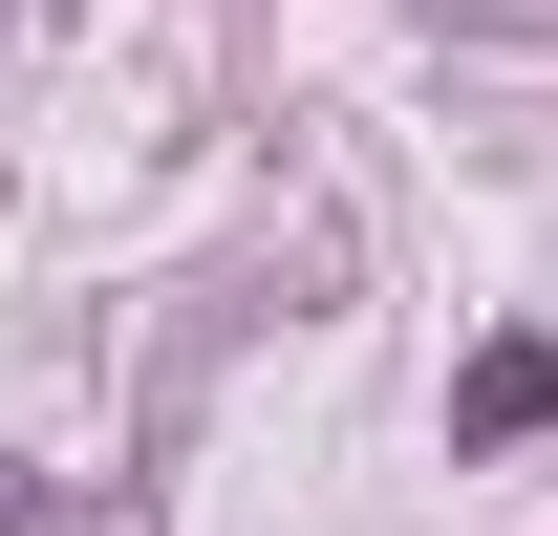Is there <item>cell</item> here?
Masks as SVG:
<instances>
[{
  "instance_id": "obj_1",
  "label": "cell",
  "mask_w": 558,
  "mask_h": 536,
  "mask_svg": "<svg viewBox=\"0 0 558 536\" xmlns=\"http://www.w3.org/2000/svg\"><path fill=\"white\" fill-rule=\"evenodd\" d=\"M558 407V343H473V387H451V451H515Z\"/></svg>"
}]
</instances>
